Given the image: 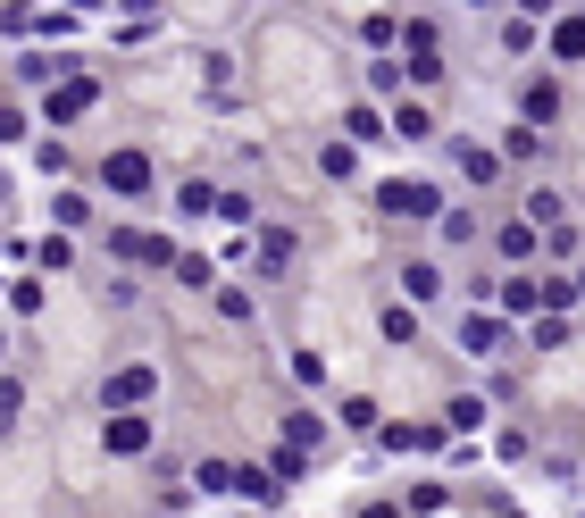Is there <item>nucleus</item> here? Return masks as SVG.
<instances>
[{"mask_svg": "<svg viewBox=\"0 0 585 518\" xmlns=\"http://www.w3.org/2000/svg\"><path fill=\"white\" fill-rule=\"evenodd\" d=\"M527 117H535V126H552V117H560V92L552 84H527Z\"/></svg>", "mask_w": 585, "mask_h": 518, "instance_id": "10", "label": "nucleus"}, {"mask_svg": "<svg viewBox=\"0 0 585 518\" xmlns=\"http://www.w3.org/2000/svg\"><path fill=\"white\" fill-rule=\"evenodd\" d=\"M452 159H460L477 184H494V176H502V159H494V151H477V143H452Z\"/></svg>", "mask_w": 585, "mask_h": 518, "instance_id": "7", "label": "nucleus"}, {"mask_svg": "<svg viewBox=\"0 0 585 518\" xmlns=\"http://www.w3.org/2000/svg\"><path fill=\"white\" fill-rule=\"evenodd\" d=\"M418 335V310H385V343H410Z\"/></svg>", "mask_w": 585, "mask_h": 518, "instance_id": "14", "label": "nucleus"}, {"mask_svg": "<svg viewBox=\"0 0 585 518\" xmlns=\"http://www.w3.org/2000/svg\"><path fill=\"white\" fill-rule=\"evenodd\" d=\"M494 243H502V259H527V251H535V234H527V226H502Z\"/></svg>", "mask_w": 585, "mask_h": 518, "instance_id": "13", "label": "nucleus"}, {"mask_svg": "<svg viewBox=\"0 0 585 518\" xmlns=\"http://www.w3.org/2000/svg\"><path fill=\"white\" fill-rule=\"evenodd\" d=\"M460 343H468V351H502V318H468Z\"/></svg>", "mask_w": 585, "mask_h": 518, "instance_id": "8", "label": "nucleus"}, {"mask_svg": "<svg viewBox=\"0 0 585 518\" xmlns=\"http://www.w3.org/2000/svg\"><path fill=\"white\" fill-rule=\"evenodd\" d=\"M109 452H117V460L151 452V427H143V418H134V410H117V418H109Z\"/></svg>", "mask_w": 585, "mask_h": 518, "instance_id": "4", "label": "nucleus"}, {"mask_svg": "<svg viewBox=\"0 0 585 518\" xmlns=\"http://www.w3.org/2000/svg\"><path fill=\"white\" fill-rule=\"evenodd\" d=\"M527 9H552V0H527Z\"/></svg>", "mask_w": 585, "mask_h": 518, "instance_id": "17", "label": "nucleus"}, {"mask_svg": "<svg viewBox=\"0 0 585 518\" xmlns=\"http://www.w3.org/2000/svg\"><path fill=\"white\" fill-rule=\"evenodd\" d=\"M377 209L385 218H443V193L418 176H393V184H377Z\"/></svg>", "mask_w": 585, "mask_h": 518, "instance_id": "1", "label": "nucleus"}, {"mask_svg": "<svg viewBox=\"0 0 585 518\" xmlns=\"http://www.w3.org/2000/svg\"><path fill=\"white\" fill-rule=\"evenodd\" d=\"M285 443H301V452H318V443H326V427H318L310 410H293V418H285Z\"/></svg>", "mask_w": 585, "mask_h": 518, "instance_id": "9", "label": "nucleus"}, {"mask_svg": "<svg viewBox=\"0 0 585 518\" xmlns=\"http://www.w3.org/2000/svg\"><path fill=\"white\" fill-rule=\"evenodd\" d=\"M552 59H585V17H560V26H552Z\"/></svg>", "mask_w": 585, "mask_h": 518, "instance_id": "6", "label": "nucleus"}, {"mask_svg": "<svg viewBox=\"0 0 585 518\" xmlns=\"http://www.w3.org/2000/svg\"><path fill=\"white\" fill-rule=\"evenodd\" d=\"M343 126H351V143H377V134H385V117H377V109H351Z\"/></svg>", "mask_w": 585, "mask_h": 518, "instance_id": "11", "label": "nucleus"}, {"mask_svg": "<svg viewBox=\"0 0 585 518\" xmlns=\"http://www.w3.org/2000/svg\"><path fill=\"white\" fill-rule=\"evenodd\" d=\"M260 259H268V268H285V259H293V234H285V226L260 234Z\"/></svg>", "mask_w": 585, "mask_h": 518, "instance_id": "12", "label": "nucleus"}, {"mask_svg": "<svg viewBox=\"0 0 585 518\" xmlns=\"http://www.w3.org/2000/svg\"><path fill=\"white\" fill-rule=\"evenodd\" d=\"M151 393H159V368H143V360H134V368H117L109 385H101V410H143Z\"/></svg>", "mask_w": 585, "mask_h": 518, "instance_id": "2", "label": "nucleus"}, {"mask_svg": "<svg viewBox=\"0 0 585 518\" xmlns=\"http://www.w3.org/2000/svg\"><path fill=\"white\" fill-rule=\"evenodd\" d=\"M101 184H109V193H126V201L151 193V159H143V151H109V159H101Z\"/></svg>", "mask_w": 585, "mask_h": 518, "instance_id": "3", "label": "nucleus"}, {"mask_svg": "<svg viewBox=\"0 0 585 518\" xmlns=\"http://www.w3.org/2000/svg\"><path fill=\"white\" fill-rule=\"evenodd\" d=\"M84 109H92V84H59V92H51V109H42V117H51V126H76Z\"/></svg>", "mask_w": 585, "mask_h": 518, "instance_id": "5", "label": "nucleus"}, {"mask_svg": "<svg viewBox=\"0 0 585 518\" xmlns=\"http://www.w3.org/2000/svg\"><path fill=\"white\" fill-rule=\"evenodd\" d=\"M17 402H26V393H17V385H0V427H9V418H17Z\"/></svg>", "mask_w": 585, "mask_h": 518, "instance_id": "16", "label": "nucleus"}, {"mask_svg": "<svg viewBox=\"0 0 585 518\" xmlns=\"http://www.w3.org/2000/svg\"><path fill=\"white\" fill-rule=\"evenodd\" d=\"M17 134H26V117H17V109H0V143H17Z\"/></svg>", "mask_w": 585, "mask_h": 518, "instance_id": "15", "label": "nucleus"}]
</instances>
